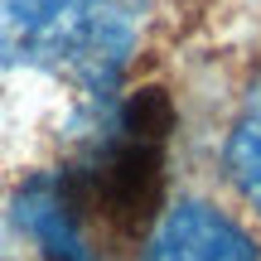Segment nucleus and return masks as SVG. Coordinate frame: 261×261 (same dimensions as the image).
<instances>
[{
    "label": "nucleus",
    "mask_w": 261,
    "mask_h": 261,
    "mask_svg": "<svg viewBox=\"0 0 261 261\" xmlns=\"http://www.w3.org/2000/svg\"><path fill=\"white\" fill-rule=\"evenodd\" d=\"M145 24V0H0V68H34L112 97Z\"/></svg>",
    "instance_id": "1"
},
{
    "label": "nucleus",
    "mask_w": 261,
    "mask_h": 261,
    "mask_svg": "<svg viewBox=\"0 0 261 261\" xmlns=\"http://www.w3.org/2000/svg\"><path fill=\"white\" fill-rule=\"evenodd\" d=\"M174 130V107L165 87H145L116 112V126L83 165L63 169V189L73 198L83 227L92 242L116 247L136 242L160 208V184H165V140Z\"/></svg>",
    "instance_id": "2"
},
{
    "label": "nucleus",
    "mask_w": 261,
    "mask_h": 261,
    "mask_svg": "<svg viewBox=\"0 0 261 261\" xmlns=\"http://www.w3.org/2000/svg\"><path fill=\"white\" fill-rule=\"evenodd\" d=\"M145 261H261V252L227 213L189 198L155 223L145 242Z\"/></svg>",
    "instance_id": "3"
},
{
    "label": "nucleus",
    "mask_w": 261,
    "mask_h": 261,
    "mask_svg": "<svg viewBox=\"0 0 261 261\" xmlns=\"http://www.w3.org/2000/svg\"><path fill=\"white\" fill-rule=\"evenodd\" d=\"M15 223L24 227V237L39 247L44 261H107L58 174H34L15 194Z\"/></svg>",
    "instance_id": "4"
},
{
    "label": "nucleus",
    "mask_w": 261,
    "mask_h": 261,
    "mask_svg": "<svg viewBox=\"0 0 261 261\" xmlns=\"http://www.w3.org/2000/svg\"><path fill=\"white\" fill-rule=\"evenodd\" d=\"M227 174H232L237 194L261 213V83L252 87L232 136H227Z\"/></svg>",
    "instance_id": "5"
},
{
    "label": "nucleus",
    "mask_w": 261,
    "mask_h": 261,
    "mask_svg": "<svg viewBox=\"0 0 261 261\" xmlns=\"http://www.w3.org/2000/svg\"><path fill=\"white\" fill-rule=\"evenodd\" d=\"M0 247H5V227H0Z\"/></svg>",
    "instance_id": "6"
}]
</instances>
